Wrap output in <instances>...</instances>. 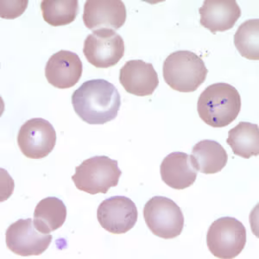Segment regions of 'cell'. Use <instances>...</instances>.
I'll list each match as a JSON object with an SVG mask.
<instances>
[{
  "label": "cell",
  "mask_w": 259,
  "mask_h": 259,
  "mask_svg": "<svg viewBox=\"0 0 259 259\" xmlns=\"http://www.w3.org/2000/svg\"><path fill=\"white\" fill-rule=\"evenodd\" d=\"M74 112L89 124H104L113 120L120 109L118 89L106 80L96 79L83 83L72 95Z\"/></svg>",
  "instance_id": "obj_1"
},
{
  "label": "cell",
  "mask_w": 259,
  "mask_h": 259,
  "mask_svg": "<svg viewBox=\"0 0 259 259\" xmlns=\"http://www.w3.org/2000/svg\"><path fill=\"white\" fill-rule=\"evenodd\" d=\"M241 110V97L233 85L215 83L204 90L198 100L200 118L210 126L222 128L232 124Z\"/></svg>",
  "instance_id": "obj_2"
},
{
  "label": "cell",
  "mask_w": 259,
  "mask_h": 259,
  "mask_svg": "<svg viewBox=\"0 0 259 259\" xmlns=\"http://www.w3.org/2000/svg\"><path fill=\"white\" fill-rule=\"evenodd\" d=\"M162 72L165 82L171 89L181 93H192L205 82L208 70L196 54L178 50L166 58Z\"/></svg>",
  "instance_id": "obj_3"
},
{
  "label": "cell",
  "mask_w": 259,
  "mask_h": 259,
  "mask_svg": "<svg viewBox=\"0 0 259 259\" xmlns=\"http://www.w3.org/2000/svg\"><path fill=\"white\" fill-rule=\"evenodd\" d=\"M121 175L118 161L106 156H94L77 166L72 180L80 191L106 194L111 188L118 185Z\"/></svg>",
  "instance_id": "obj_4"
},
{
  "label": "cell",
  "mask_w": 259,
  "mask_h": 259,
  "mask_svg": "<svg viewBox=\"0 0 259 259\" xmlns=\"http://www.w3.org/2000/svg\"><path fill=\"white\" fill-rule=\"evenodd\" d=\"M206 244L211 253L219 258H234L246 244V229L233 217H222L210 226Z\"/></svg>",
  "instance_id": "obj_5"
},
{
  "label": "cell",
  "mask_w": 259,
  "mask_h": 259,
  "mask_svg": "<svg viewBox=\"0 0 259 259\" xmlns=\"http://www.w3.org/2000/svg\"><path fill=\"white\" fill-rule=\"evenodd\" d=\"M145 223L154 235L164 239L177 238L183 232L184 216L175 201L154 196L144 207Z\"/></svg>",
  "instance_id": "obj_6"
},
{
  "label": "cell",
  "mask_w": 259,
  "mask_h": 259,
  "mask_svg": "<svg viewBox=\"0 0 259 259\" xmlns=\"http://www.w3.org/2000/svg\"><path fill=\"white\" fill-rule=\"evenodd\" d=\"M83 54L95 68H111L124 56V40L114 30H94L84 41Z\"/></svg>",
  "instance_id": "obj_7"
},
{
  "label": "cell",
  "mask_w": 259,
  "mask_h": 259,
  "mask_svg": "<svg viewBox=\"0 0 259 259\" xmlns=\"http://www.w3.org/2000/svg\"><path fill=\"white\" fill-rule=\"evenodd\" d=\"M56 144V130L45 118L29 119L18 132V147L30 159L45 158L52 152Z\"/></svg>",
  "instance_id": "obj_8"
},
{
  "label": "cell",
  "mask_w": 259,
  "mask_h": 259,
  "mask_svg": "<svg viewBox=\"0 0 259 259\" xmlns=\"http://www.w3.org/2000/svg\"><path fill=\"white\" fill-rule=\"evenodd\" d=\"M52 235L39 232L31 219L18 220L6 230L7 247L22 256H39L51 244Z\"/></svg>",
  "instance_id": "obj_9"
},
{
  "label": "cell",
  "mask_w": 259,
  "mask_h": 259,
  "mask_svg": "<svg viewBox=\"0 0 259 259\" xmlns=\"http://www.w3.org/2000/svg\"><path fill=\"white\" fill-rule=\"evenodd\" d=\"M138 209L133 200L125 196H112L102 201L97 210L100 226L107 232L123 234L135 227Z\"/></svg>",
  "instance_id": "obj_10"
},
{
  "label": "cell",
  "mask_w": 259,
  "mask_h": 259,
  "mask_svg": "<svg viewBox=\"0 0 259 259\" xmlns=\"http://www.w3.org/2000/svg\"><path fill=\"white\" fill-rule=\"evenodd\" d=\"M82 18L89 30H117L126 21V8L121 0H89L84 6Z\"/></svg>",
  "instance_id": "obj_11"
},
{
  "label": "cell",
  "mask_w": 259,
  "mask_h": 259,
  "mask_svg": "<svg viewBox=\"0 0 259 259\" xmlns=\"http://www.w3.org/2000/svg\"><path fill=\"white\" fill-rule=\"evenodd\" d=\"M82 71V62L77 54L61 50L50 56L45 67V76L56 89H70L79 82Z\"/></svg>",
  "instance_id": "obj_12"
},
{
  "label": "cell",
  "mask_w": 259,
  "mask_h": 259,
  "mask_svg": "<svg viewBox=\"0 0 259 259\" xmlns=\"http://www.w3.org/2000/svg\"><path fill=\"white\" fill-rule=\"evenodd\" d=\"M119 82L131 95L149 96L157 89L159 79L151 63L132 60L119 71Z\"/></svg>",
  "instance_id": "obj_13"
},
{
  "label": "cell",
  "mask_w": 259,
  "mask_h": 259,
  "mask_svg": "<svg viewBox=\"0 0 259 259\" xmlns=\"http://www.w3.org/2000/svg\"><path fill=\"white\" fill-rule=\"evenodd\" d=\"M199 12L200 24L212 34L231 30L241 16L235 0H206Z\"/></svg>",
  "instance_id": "obj_14"
},
{
  "label": "cell",
  "mask_w": 259,
  "mask_h": 259,
  "mask_svg": "<svg viewBox=\"0 0 259 259\" xmlns=\"http://www.w3.org/2000/svg\"><path fill=\"white\" fill-rule=\"evenodd\" d=\"M160 173L166 185L182 190L194 184L198 171L194 168L191 156L183 152H173L162 161Z\"/></svg>",
  "instance_id": "obj_15"
},
{
  "label": "cell",
  "mask_w": 259,
  "mask_h": 259,
  "mask_svg": "<svg viewBox=\"0 0 259 259\" xmlns=\"http://www.w3.org/2000/svg\"><path fill=\"white\" fill-rule=\"evenodd\" d=\"M192 162L194 168L202 174H216L226 167L228 160L227 150L218 142L202 140L192 150Z\"/></svg>",
  "instance_id": "obj_16"
},
{
  "label": "cell",
  "mask_w": 259,
  "mask_h": 259,
  "mask_svg": "<svg viewBox=\"0 0 259 259\" xmlns=\"http://www.w3.org/2000/svg\"><path fill=\"white\" fill-rule=\"evenodd\" d=\"M67 218V208L62 200L47 197L38 202L34 212V225L39 232L49 234L59 229Z\"/></svg>",
  "instance_id": "obj_17"
},
{
  "label": "cell",
  "mask_w": 259,
  "mask_h": 259,
  "mask_svg": "<svg viewBox=\"0 0 259 259\" xmlns=\"http://www.w3.org/2000/svg\"><path fill=\"white\" fill-rule=\"evenodd\" d=\"M227 143L236 156L245 159L258 156V125L248 122H240L237 126L230 130Z\"/></svg>",
  "instance_id": "obj_18"
},
{
  "label": "cell",
  "mask_w": 259,
  "mask_h": 259,
  "mask_svg": "<svg viewBox=\"0 0 259 259\" xmlns=\"http://www.w3.org/2000/svg\"><path fill=\"white\" fill-rule=\"evenodd\" d=\"M41 10L42 18L50 25L64 26L75 20L79 12V2L77 0H44Z\"/></svg>",
  "instance_id": "obj_19"
},
{
  "label": "cell",
  "mask_w": 259,
  "mask_h": 259,
  "mask_svg": "<svg viewBox=\"0 0 259 259\" xmlns=\"http://www.w3.org/2000/svg\"><path fill=\"white\" fill-rule=\"evenodd\" d=\"M234 45L243 57L248 60L259 59V20L244 21L234 35Z\"/></svg>",
  "instance_id": "obj_20"
},
{
  "label": "cell",
  "mask_w": 259,
  "mask_h": 259,
  "mask_svg": "<svg viewBox=\"0 0 259 259\" xmlns=\"http://www.w3.org/2000/svg\"><path fill=\"white\" fill-rule=\"evenodd\" d=\"M1 18L13 19L18 18L26 10L29 1H1Z\"/></svg>",
  "instance_id": "obj_21"
}]
</instances>
